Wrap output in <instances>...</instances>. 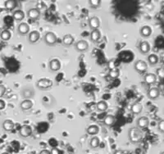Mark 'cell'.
<instances>
[{"label": "cell", "mask_w": 164, "mask_h": 154, "mask_svg": "<svg viewBox=\"0 0 164 154\" xmlns=\"http://www.w3.org/2000/svg\"><path fill=\"white\" fill-rule=\"evenodd\" d=\"M144 79L147 84H153L157 81V76L153 73H147L144 77Z\"/></svg>", "instance_id": "16"}, {"label": "cell", "mask_w": 164, "mask_h": 154, "mask_svg": "<svg viewBox=\"0 0 164 154\" xmlns=\"http://www.w3.org/2000/svg\"><path fill=\"white\" fill-rule=\"evenodd\" d=\"M62 43L66 46H70L74 43V38L72 35H66L62 39Z\"/></svg>", "instance_id": "25"}, {"label": "cell", "mask_w": 164, "mask_h": 154, "mask_svg": "<svg viewBox=\"0 0 164 154\" xmlns=\"http://www.w3.org/2000/svg\"><path fill=\"white\" fill-rule=\"evenodd\" d=\"M139 33L141 35V36L144 37V38L150 37L151 35V34H152V29L150 28V26H144L140 29V32Z\"/></svg>", "instance_id": "23"}, {"label": "cell", "mask_w": 164, "mask_h": 154, "mask_svg": "<svg viewBox=\"0 0 164 154\" xmlns=\"http://www.w3.org/2000/svg\"><path fill=\"white\" fill-rule=\"evenodd\" d=\"M143 110V105L141 103H135L132 104V106L131 107V112L133 114H135V115H138Z\"/></svg>", "instance_id": "17"}, {"label": "cell", "mask_w": 164, "mask_h": 154, "mask_svg": "<svg viewBox=\"0 0 164 154\" xmlns=\"http://www.w3.org/2000/svg\"><path fill=\"white\" fill-rule=\"evenodd\" d=\"M114 154H124V153H123L122 151L117 150V152H115V153H114Z\"/></svg>", "instance_id": "38"}, {"label": "cell", "mask_w": 164, "mask_h": 154, "mask_svg": "<svg viewBox=\"0 0 164 154\" xmlns=\"http://www.w3.org/2000/svg\"><path fill=\"white\" fill-rule=\"evenodd\" d=\"M136 124H137V127L139 129H144L146 127H148L150 125V119L146 117H139L136 121Z\"/></svg>", "instance_id": "10"}, {"label": "cell", "mask_w": 164, "mask_h": 154, "mask_svg": "<svg viewBox=\"0 0 164 154\" xmlns=\"http://www.w3.org/2000/svg\"><path fill=\"white\" fill-rule=\"evenodd\" d=\"M159 94H160V91L159 89L157 87H153L151 88L148 92V96L150 99L152 100H154V99H157L158 97H159Z\"/></svg>", "instance_id": "15"}, {"label": "cell", "mask_w": 164, "mask_h": 154, "mask_svg": "<svg viewBox=\"0 0 164 154\" xmlns=\"http://www.w3.org/2000/svg\"><path fill=\"white\" fill-rule=\"evenodd\" d=\"M139 52L142 54H147L150 51V44L148 41H142L139 46Z\"/></svg>", "instance_id": "14"}, {"label": "cell", "mask_w": 164, "mask_h": 154, "mask_svg": "<svg viewBox=\"0 0 164 154\" xmlns=\"http://www.w3.org/2000/svg\"><path fill=\"white\" fill-rule=\"evenodd\" d=\"M157 76L161 78H164V68H159L157 71Z\"/></svg>", "instance_id": "34"}, {"label": "cell", "mask_w": 164, "mask_h": 154, "mask_svg": "<svg viewBox=\"0 0 164 154\" xmlns=\"http://www.w3.org/2000/svg\"><path fill=\"white\" fill-rule=\"evenodd\" d=\"M5 107H6V103L4 102V100L0 99V111L4 110V108H5Z\"/></svg>", "instance_id": "35"}, {"label": "cell", "mask_w": 164, "mask_h": 154, "mask_svg": "<svg viewBox=\"0 0 164 154\" xmlns=\"http://www.w3.org/2000/svg\"><path fill=\"white\" fill-rule=\"evenodd\" d=\"M17 5V2L14 0H7L4 3V7L8 11H12L16 8Z\"/></svg>", "instance_id": "20"}, {"label": "cell", "mask_w": 164, "mask_h": 154, "mask_svg": "<svg viewBox=\"0 0 164 154\" xmlns=\"http://www.w3.org/2000/svg\"><path fill=\"white\" fill-rule=\"evenodd\" d=\"M2 154H9V153H3Z\"/></svg>", "instance_id": "39"}, {"label": "cell", "mask_w": 164, "mask_h": 154, "mask_svg": "<svg viewBox=\"0 0 164 154\" xmlns=\"http://www.w3.org/2000/svg\"><path fill=\"white\" fill-rule=\"evenodd\" d=\"M33 107V102L29 99H24L23 101L21 102L20 103V108L22 109V111H28L30 109H31Z\"/></svg>", "instance_id": "12"}, {"label": "cell", "mask_w": 164, "mask_h": 154, "mask_svg": "<svg viewBox=\"0 0 164 154\" xmlns=\"http://www.w3.org/2000/svg\"><path fill=\"white\" fill-rule=\"evenodd\" d=\"M86 132L88 135H96L98 132H99V128L98 125H91L86 129Z\"/></svg>", "instance_id": "21"}, {"label": "cell", "mask_w": 164, "mask_h": 154, "mask_svg": "<svg viewBox=\"0 0 164 154\" xmlns=\"http://www.w3.org/2000/svg\"><path fill=\"white\" fill-rule=\"evenodd\" d=\"M100 145V140L98 137H93L90 141V146L92 148H97Z\"/></svg>", "instance_id": "27"}, {"label": "cell", "mask_w": 164, "mask_h": 154, "mask_svg": "<svg viewBox=\"0 0 164 154\" xmlns=\"http://www.w3.org/2000/svg\"><path fill=\"white\" fill-rule=\"evenodd\" d=\"M44 40L47 45H48V46H53V45H54L57 43L58 38H57V35L53 32L49 31V32H47V33L44 35Z\"/></svg>", "instance_id": "2"}, {"label": "cell", "mask_w": 164, "mask_h": 154, "mask_svg": "<svg viewBox=\"0 0 164 154\" xmlns=\"http://www.w3.org/2000/svg\"><path fill=\"white\" fill-rule=\"evenodd\" d=\"M12 17L16 22H22V20L25 17V14L22 10H17L13 12Z\"/></svg>", "instance_id": "22"}, {"label": "cell", "mask_w": 164, "mask_h": 154, "mask_svg": "<svg viewBox=\"0 0 164 154\" xmlns=\"http://www.w3.org/2000/svg\"><path fill=\"white\" fill-rule=\"evenodd\" d=\"M100 39H101V32L99 31V30H92L91 34H90V40H91L92 42L96 43Z\"/></svg>", "instance_id": "19"}, {"label": "cell", "mask_w": 164, "mask_h": 154, "mask_svg": "<svg viewBox=\"0 0 164 154\" xmlns=\"http://www.w3.org/2000/svg\"><path fill=\"white\" fill-rule=\"evenodd\" d=\"M97 110L99 111V112H105L107 109H108V103H106L105 101H99L98 103H97Z\"/></svg>", "instance_id": "28"}, {"label": "cell", "mask_w": 164, "mask_h": 154, "mask_svg": "<svg viewBox=\"0 0 164 154\" xmlns=\"http://www.w3.org/2000/svg\"><path fill=\"white\" fill-rule=\"evenodd\" d=\"M128 138L131 143H139L144 138V133L141 129L136 127H131L128 130Z\"/></svg>", "instance_id": "1"}, {"label": "cell", "mask_w": 164, "mask_h": 154, "mask_svg": "<svg viewBox=\"0 0 164 154\" xmlns=\"http://www.w3.org/2000/svg\"><path fill=\"white\" fill-rule=\"evenodd\" d=\"M75 48L80 53H84V52H86L89 49V44L86 40H80L76 44Z\"/></svg>", "instance_id": "6"}, {"label": "cell", "mask_w": 164, "mask_h": 154, "mask_svg": "<svg viewBox=\"0 0 164 154\" xmlns=\"http://www.w3.org/2000/svg\"><path fill=\"white\" fill-rule=\"evenodd\" d=\"M53 85V81L47 78H41L36 82V86L40 89H47Z\"/></svg>", "instance_id": "3"}, {"label": "cell", "mask_w": 164, "mask_h": 154, "mask_svg": "<svg viewBox=\"0 0 164 154\" xmlns=\"http://www.w3.org/2000/svg\"><path fill=\"white\" fill-rule=\"evenodd\" d=\"M40 154H51V152L47 150V149H43V150L40 151Z\"/></svg>", "instance_id": "36"}, {"label": "cell", "mask_w": 164, "mask_h": 154, "mask_svg": "<svg viewBox=\"0 0 164 154\" xmlns=\"http://www.w3.org/2000/svg\"><path fill=\"white\" fill-rule=\"evenodd\" d=\"M5 92H6V87L4 84H0V98H2L4 95Z\"/></svg>", "instance_id": "33"}, {"label": "cell", "mask_w": 164, "mask_h": 154, "mask_svg": "<svg viewBox=\"0 0 164 154\" xmlns=\"http://www.w3.org/2000/svg\"><path fill=\"white\" fill-rule=\"evenodd\" d=\"M48 67L52 71H58L61 69V63H60L59 59H52L48 63Z\"/></svg>", "instance_id": "9"}, {"label": "cell", "mask_w": 164, "mask_h": 154, "mask_svg": "<svg viewBox=\"0 0 164 154\" xmlns=\"http://www.w3.org/2000/svg\"><path fill=\"white\" fill-rule=\"evenodd\" d=\"M115 117H113V115H108V116H106L105 118H104V120H103V122H104V124L106 125H108V126H112V125L115 123Z\"/></svg>", "instance_id": "26"}, {"label": "cell", "mask_w": 164, "mask_h": 154, "mask_svg": "<svg viewBox=\"0 0 164 154\" xmlns=\"http://www.w3.org/2000/svg\"><path fill=\"white\" fill-rule=\"evenodd\" d=\"M17 32L21 35H26L30 33V26L26 22H22L17 27Z\"/></svg>", "instance_id": "8"}, {"label": "cell", "mask_w": 164, "mask_h": 154, "mask_svg": "<svg viewBox=\"0 0 164 154\" xmlns=\"http://www.w3.org/2000/svg\"><path fill=\"white\" fill-rule=\"evenodd\" d=\"M161 154H164V152H163V153H162Z\"/></svg>", "instance_id": "40"}, {"label": "cell", "mask_w": 164, "mask_h": 154, "mask_svg": "<svg viewBox=\"0 0 164 154\" xmlns=\"http://www.w3.org/2000/svg\"><path fill=\"white\" fill-rule=\"evenodd\" d=\"M14 122L12 120H5L3 122V128L6 131H12L14 129Z\"/></svg>", "instance_id": "18"}, {"label": "cell", "mask_w": 164, "mask_h": 154, "mask_svg": "<svg viewBox=\"0 0 164 154\" xmlns=\"http://www.w3.org/2000/svg\"><path fill=\"white\" fill-rule=\"evenodd\" d=\"M40 38V34L37 30H33L28 35V41L30 44H35L39 41Z\"/></svg>", "instance_id": "13"}, {"label": "cell", "mask_w": 164, "mask_h": 154, "mask_svg": "<svg viewBox=\"0 0 164 154\" xmlns=\"http://www.w3.org/2000/svg\"><path fill=\"white\" fill-rule=\"evenodd\" d=\"M148 61L150 65H156L158 63V57L156 54H150L148 57Z\"/></svg>", "instance_id": "29"}, {"label": "cell", "mask_w": 164, "mask_h": 154, "mask_svg": "<svg viewBox=\"0 0 164 154\" xmlns=\"http://www.w3.org/2000/svg\"><path fill=\"white\" fill-rule=\"evenodd\" d=\"M12 37V33L8 30H4L0 34V39L3 41H8Z\"/></svg>", "instance_id": "24"}, {"label": "cell", "mask_w": 164, "mask_h": 154, "mask_svg": "<svg viewBox=\"0 0 164 154\" xmlns=\"http://www.w3.org/2000/svg\"><path fill=\"white\" fill-rule=\"evenodd\" d=\"M157 129H158L159 132L164 133V120H162V121H160L158 122Z\"/></svg>", "instance_id": "32"}, {"label": "cell", "mask_w": 164, "mask_h": 154, "mask_svg": "<svg viewBox=\"0 0 164 154\" xmlns=\"http://www.w3.org/2000/svg\"><path fill=\"white\" fill-rule=\"evenodd\" d=\"M119 75H120V71L117 68H113L108 73V76L112 79H117V77L119 76Z\"/></svg>", "instance_id": "30"}, {"label": "cell", "mask_w": 164, "mask_h": 154, "mask_svg": "<svg viewBox=\"0 0 164 154\" xmlns=\"http://www.w3.org/2000/svg\"><path fill=\"white\" fill-rule=\"evenodd\" d=\"M51 154H59V151L54 148V149H53V150H52Z\"/></svg>", "instance_id": "37"}, {"label": "cell", "mask_w": 164, "mask_h": 154, "mask_svg": "<svg viewBox=\"0 0 164 154\" xmlns=\"http://www.w3.org/2000/svg\"><path fill=\"white\" fill-rule=\"evenodd\" d=\"M32 134V128L30 125H24L19 130V135L22 138H28Z\"/></svg>", "instance_id": "5"}, {"label": "cell", "mask_w": 164, "mask_h": 154, "mask_svg": "<svg viewBox=\"0 0 164 154\" xmlns=\"http://www.w3.org/2000/svg\"><path fill=\"white\" fill-rule=\"evenodd\" d=\"M89 4L90 5V7H94V8H96V7H98L101 4V1L100 0H90L89 1Z\"/></svg>", "instance_id": "31"}, {"label": "cell", "mask_w": 164, "mask_h": 154, "mask_svg": "<svg viewBox=\"0 0 164 154\" xmlns=\"http://www.w3.org/2000/svg\"><path fill=\"white\" fill-rule=\"evenodd\" d=\"M135 69L136 71H138L139 73H144L145 72L147 69H148V65L147 63L143 61V60H138L135 63Z\"/></svg>", "instance_id": "4"}, {"label": "cell", "mask_w": 164, "mask_h": 154, "mask_svg": "<svg viewBox=\"0 0 164 154\" xmlns=\"http://www.w3.org/2000/svg\"><path fill=\"white\" fill-rule=\"evenodd\" d=\"M89 26L92 30H98L100 26V20L97 17H92L89 20Z\"/></svg>", "instance_id": "11"}, {"label": "cell", "mask_w": 164, "mask_h": 154, "mask_svg": "<svg viewBox=\"0 0 164 154\" xmlns=\"http://www.w3.org/2000/svg\"><path fill=\"white\" fill-rule=\"evenodd\" d=\"M26 15H27V17L30 20H38L40 16V11L38 8L33 7L27 11Z\"/></svg>", "instance_id": "7"}]
</instances>
